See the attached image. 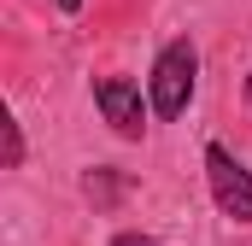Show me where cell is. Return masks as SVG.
<instances>
[{
    "mask_svg": "<svg viewBox=\"0 0 252 246\" xmlns=\"http://www.w3.org/2000/svg\"><path fill=\"white\" fill-rule=\"evenodd\" d=\"M94 106H100V118L112 123L118 135H141V129H147L141 88H135L129 76H100V82H94Z\"/></svg>",
    "mask_w": 252,
    "mask_h": 246,
    "instance_id": "3",
    "label": "cell"
},
{
    "mask_svg": "<svg viewBox=\"0 0 252 246\" xmlns=\"http://www.w3.org/2000/svg\"><path fill=\"white\" fill-rule=\"evenodd\" d=\"M193 76H199V53H193V41H164L158 47V59H153V76H147V106L158 112V118H182L193 100Z\"/></svg>",
    "mask_w": 252,
    "mask_h": 246,
    "instance_id": "1",
    "label": "cell"
},
{
    "mask_svg": "<svg viewBox=\"0 0 252 246\" xmlns=\"http://www.w3.org/2000/svg\"><path fill=\"white\" fill-rule=\"evenodd\" d=\"M59 6H64V12H82V0H59Z\"/></svg>",
    "mask_w": 252,
    "mask_h": 246,
    "instance_id": "7",
    "label": "cell"
},
{
    "mask_svg": "<svg viewBox=\"0 0 252 246\" xmlns=\"http://www.w3.org/2000/svg\"><path fill=\"white\" fill-rule=\"evenodd\" d=\"M112 246H158V241H153V235H118Z\"/></svg>",
    "mask_w": 252,
    "mask_h": 246,
    "instance_id": "6",
    "label": "cell"
},
{
    "mask_svg": "<svg viewBox=\"0 0 252 246\" xmlns=\"http://www.w3.org/2000/svg\"><path fill=\"white\" fill-rule=\"evenodd\" d=\"M205 176H211V199L223 217L252 223V170L229 153V147H205Z\"/></svg>",
    "mask_w": 252,
    "mask_h": 246,
    "instance_id": "2",
    "label": "cell"
},
{
    "mask_svg": "<svg viewBox=\"0 0 252 246\" xmlns=\"http://www.w3.org/2000/svg\"><path fill=\"white\" fill-rule=\"evenodd\" d=\"M112 193H118V176H112V170H94V176H88V199H100V205H106Z\"/></svg>",
    "mask_w": 252,
    "mask_h": 246,
    "instance_id": "5",
    "label": "cell"
},
{
    "mask_svg": "<svg viewBox=\"0 0 252 246\" xmlns=\"http://www.w3.org/2000/svg\"><path fill=\"white\" fill-rule=\"evenodd\" d=\"M0 129H6V164L18 170V164H24V129H18V118H6Z\"/></svg>",
    "mask_w": 252,
    "mask_h": 246,
    "instance_id": "4",
    "label": "cell"
}]
</instances>
